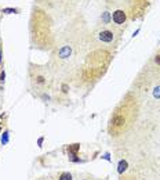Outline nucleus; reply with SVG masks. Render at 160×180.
I'll return each instance as SVG.
<instances>
[{
	"label": "nucleus",
	"mask_w": 160,
	"mask_h": 180,
	"mask_svg": "<svg viewBox=\"0 0 160 180\" xmlns=\"http://www.w3.org/2000/svg\"><path fill=\"white\" fill-rule=\"evenodd\" d=\"M58 180H72V175L70 173H62Z\"/></svg>",
	"instance_id": "obj_7"
},
{
	"label": "nucleus",
	"mask_w": 160,
	"mask_h": 180,
	"mask_svg": "<svg viewBox=\"0 0 160 180\" xmlns=\"http://www.w3.org/2000/svg\"><path fill=\"white\" fill-rule=\"evenodd\" d=\"M99 39L102 40V42H106V43L112 42V40H113V32H111V31H102L99 33Z\"/></svg>",
	"instance_id": "obj_2"
},
{
	"label": "nucleus",
	"mask_w": 160,
	"mask_h": 180,
	"mask_svg": "<svg viewBox=\"0 0 160 180\" xmlns=\"http://www.w3.org/2000/svg\"><path fill=\"white\" fill-rule=\"evenodd\" d=\"M69 54H70V47H69V46H64V47H62V49L60 50V57H61V58L69 57Z\"/></svg>",
	"instance_id": "obj_4"
},
{
	"label": "nucleus",
	"mask_w": 160,
	"mask_h": 180,
	"mask_svg": "<svg viewBox=\"0 0 160 180\" xmlns=\"http://www.w3.org/2000/svg\"><path fill=\"white\" fill-rule=\"evenodd\" d=\"M113 21L116 24H123L126 21V14H124V11L117 10L116 13H113Z\"/></svg>",
	"instance_id": "obj_3"
},
{
	"label": "nucleus",
	"mask_w": 160,
	"mask_h": 180,
	"mask_svg": "<svg viewBox=\"0 0 160 180\" xmlns=\"http://www.w3.org/2000/svg\"><path fill=\"white\" fill-rule=\"evenodd\" d=\"M0 61H2V53H0Z\"/></svg>",
	"instance_id": "obj_10"
},
{
	"label": "nucleus",
	"mask_w": 160,
	"mask_h": 180,
	"mask_svg": "<svg viewBox=\"0 0 160 180\" xmlns=\"http://www.w3.org/2000/svg\"><path fill=\"white\" fill-rule=\"evenodd\" d=\"M37 83H44V78H43V76H37Z\"/></svg>",
	"instance_id": "obj_8"
},
{
	"label": "nucleus",
	"mask_w": 160,
	"mask_h": 180,
	"mask_svg": "<svg viewBox=\"0 0 160 180\" xmlns=\"http://www.w3.org/2000/svg\"><path fill=\"white\" fill-rule=\"evenodd\" d=\"M79 148H80L79 144H72V146H69V152H70V155H76V152L79 151Z\"/></svg>",
	"instance_id": "obj_5"
},
{
	"label": "nucleus",
	"mask_w": 160,
	"mask_h": 180,
	"mask_svg": "<svg viewBox=\"0 0 160 180\" xmlns=\"http://www.w3.org/2000/svg\"><path fill=\"white\" fill-rule=\"evenodd\" d=\"M0 129H2V126H0Z\"/></svg>",
	"instance_id": "obj_11"
},
{
	"label": "nucleus",
	"mask_w": 160,
	"mask_h": 180,
	"mask_svg": "<svg viewBox=\"0 0 160 180\" xmlns=\"http://www.w3.org/2000/svg\"><path fill=\"white\" fill-rule=\"evenodd\" d=\"M155 63L158 64V65H160V54H159V55H156V58H155Z\"/></svg>",
	"instance_id": "obj_9"
},
{
	"label": "nucleus",
	"mask_w": 160,
	"mask_h": 180,
	"mask_svg": "<svg viewBox=\"0 0 160 180\" xmlns=\"http://www.w3.org/2000/svg\"><path fill=\"white\" fill-rule=\"evenodd\" d=\"M126 123H127V115L117 111L111 121V129L113 128L115 130H121V129L126 126Z\"/></svg>",
	"instance_id": "obj_1"
},
{
	"label": "nucleus",
	"mask_w": 160,
	"mask_h": 180,
	"mask_svg": "<svg viewBox=\"0 0 160 180\" xmlns=\"http://www.w3.org/2000/svg\"><path fill=\"white\" fill-rule=\"evenodd\" d=\"M126 168H127V162L126 161H120V164H119V173H123L124 170H126Z\"/></svg>",
	"instance_id": "obj_6"
}]
</instances>
